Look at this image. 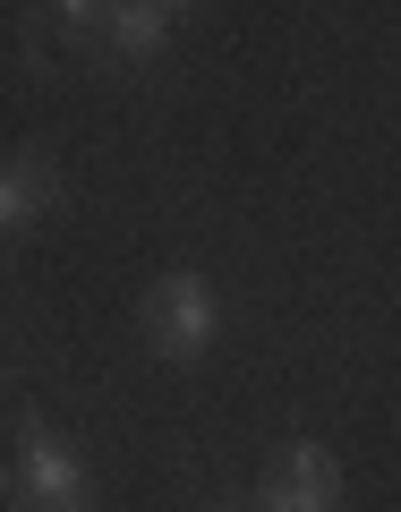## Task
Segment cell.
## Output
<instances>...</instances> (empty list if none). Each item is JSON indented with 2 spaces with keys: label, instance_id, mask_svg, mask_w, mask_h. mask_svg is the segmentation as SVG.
<instances>
[{
  "label": "cell",
  "instance_id": "ba28073f",
  "mask_svg": "<svg viewBox=\"0 0 401 512\" xmlns=\"http://www.w3.org/2000/svg\"><path fill=\"white\" fill-rule=\"evenodd\" d=\"M154 9H163V0H154Z\"/></svg>",
  "mask_w": 401,
  "mask_h": 512
},
{
  "label": "cell",
  "instance_id": "3957f363",
  "mask_svg": "<svg viewBox=\"0 0 401 512\" xmlns=\"http://www.w3.org/2000/svg\"><path fill=\"white\" fill-rule=\"evenodd\" d=\"M94 43L120 52V60H146L154 43H163V9H154V0H103V9H94Z\"/></svg>",
  "mask_w": 401,
  "mask_h": 512
},
{
  "label": "cell",
  "instance_id": "7a4b0ae2",
  "mask_svg": "<svg viewBox=\"0 0 401 512\" xmlns=\"http://www.w3.org/2000/svg\"><path fill=\"white\" fill-rule=\"evenodd\" d=\"M325 504H333V461L325 453L274 461V478H265V512H325Z\"/></svg>",
  "mask_w": 401,
  "mask_h": 512
},
{
  "label": "cell",
  "instance_id": "277c9868",
  "mask_svg": "<svg viewBox=\"0 0 401 512\" xmlns=\"http://www.w3.org/2000/svg\"><path fill=\"white\" fill-rule=\"evenodd\" d=\"M43 197H52V163H9V171H0V222L35 214Z\"/></svg>",
  "mask_w": 401,
  "mask_h": 512
},
{
  "label": "cell",
  "instance_id": "5b68a950",
  "mask_svg": "<svg viewBox=\"0 0 401 512\" xmlns=\"http://www.w3.org/2000/svg\"><path fill=\"white\" fill-rule=\"evenodd\" d=\"M26 487H77L69 453H60V444H43V436H26Z\"/></svg>",
  "mask_w": 401,
  "mask_h": 512
},
{
  "label": "cell",
  "instance_id": "6da1fadb",
  "mask_svg": "<svg viewBox=\"0 0 401 512\" xmlns=\"http://www.w3.org/2000/svg\"><path fill=\"white\" fill-rule=\"evenodd\" d=\"M146 325H154V350H205L214 342V299H205V282H163L146 299Z\"/></svg>",
  "mask_w": 401,
  "mask_h": 512
},
{
  "label": "cell",
  "instance_id": "52a82bcc",
  "mask_svg": "<svg viewBox=\"0 0 401 512\" xmlns=\"http://www.w3.org/2000/svg\"><path fill=\"white\" fill-rule=\"evenodd\" d=\"M60 9H77V18H94V9H103V0H60Z\"/></svg>",
  "mask_w": 401,
  "mask_h": 512
},
{
  "label": "cell",
  "instance_id": "8992f818",
  "mask_svg": "<svg viewBox=\"0 0 401 512\" xmlns=\"http://www.w3.org/2000/svg\"><path fill=\"white\" fill-rule=\"evenodd\" d=\"M26 512H86L77 487H26Z\"/></svg>",
  "mask_w": 401,
  "mask_h": 512
}]
</instances>
